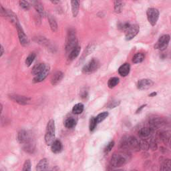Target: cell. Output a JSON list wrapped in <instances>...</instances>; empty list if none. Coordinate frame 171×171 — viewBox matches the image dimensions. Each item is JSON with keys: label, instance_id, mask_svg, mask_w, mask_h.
<instances>
[{"label": "cell", "instance_id": "6da1fadb", "mask_svg": "<svg viewBox=\"0 0 171 171\" xmlns=\"http://www.w3.org/2000/svg\"><path fill=\"white\" fill-rule=\"evenodd\" d=\"M130 159H131V155L129 151L123 150L113 154L110 160V164L111 167L114 168L120 167L128 163Z\"/></svg>", "mask_w": 171, "mask_h": 171}, {"label": "cell", "instance_id": "7a4b0ae2", "mask_svg": "<svg viewBox=\"0 0 171 171\" xmlns=\"http://www.w3.org/2000/svg\"><path fill=\"white\" fill-rule=\"evenodd\" d=\"M120 148L126 151H138L140 150V141L137 138L132 136H126L124 137L120 141Z\"/></svg>", "mask_w": 171, "mask_h": 171}, {"label": "cell", "instance_id": "3957f363", "mask_svg": "<svg viewBox=\"0 0 171 171\" xmlns=\"http://www.w3.org/2000/svg\"><path fill=\"white\" fill-rule=\"evenodd\" d=\"M44 139L48 146H51L54 141L56 140V126L55 122L53 119L49 120L47 124Z\"/></svg>", "mask_w": 171, "mask_h": 171}, {"label": "cell", "instance_id": "277c9868", "mask_svg": "<svg viewBox=\"0 0 171 171\" xmlns=\"http://www.w3.org/2000/svg\"><path fill=\"white\" fill-rule=\"evenodd\" d=\"M78 46V39L76 33L74 29H69L68 32L67 37L66 40V51L67 54H69L71 51Z\"/></svg>", "mask_w": 171, "mask_h": 171}, {"label": "cell", "instance_id": "5b68a950", "mask_svg": "<svg viewBox=\"0 0 171 171\" xmlns=\"http://www.w3.org/2000/svg\"><path fill=\"white\" fill-rule=\"evenodd\" d=\"M170 123L167 119H165L160 116H154L152 117L149 120V126H151L152 128L155 129L164 128L169 126Z\"/></svg>", "mask_w": 171, "mask_h": 171}, {"label": "cell", "instance_id": "8992f818", "mask_svg": "<svg viewBox=\"0 0 171 171\" xmlns=\"http://www.w3.org/2000/svg\"><path fill=\"white\" fill-rule=\"evenodd\" d=\"M100 68V62L97 59L93 58L87 63L82 68V72L84 74H91L96 72Z\"/></svg>", "mask_w": 171, "mask_h": 171}, {"label": "cell", "instance_id": "52a82bcc", "mask_svg": "<svg viewBox=\"0 0 171 171\" xmlns=\"http://www.w3.org/2000/svg\"><path fill=\"white\" fill-rule=\"evenodd\" d=\"M147 18L152 26H154L156 24L159 18V12L155 8H149L146 12Z\"/></svg>", "mask_w": 171, "mask_h": 171}, {"label": "cell", "instance_id": "ba28073f", "mask_svg": "<svg viewBox=\"0 0 171 171\" xmlns=\"http://www.w3.org/2000/svg\"><path fill=\"white\" fill-rule=\"evenodd\" d=\"M170 40V37L169 35L168 34L163 35V36L160 37V38L159 39L155 46H154V48L161 51L164 50L165 49L168 47V46H169Z\"/></svg>", "mask_w": 171, "mask_h": 171}, {"label": "cell", "instance_id": "9c48e42d", "mask_svg": "<svg viewBox=\"0 0 171 171\" xmlns=\"http://www.w3.org/2000/svg\"><path fill=\"white\" fill-rule=\"evenodd\" d=\"M140 30V27L137 24L130 25L129 28L125 32V38L127 41L132 40L138 34Z\"/></svg>", "mask_w": 171, "mask_h": 171}, {"label": "cell", "instance_id": "30bf717a", "mask_svg": "<svg viewBox=\"0 0 171 171\" xmlns=\"http://www.w3.org/2000/svg\"><path fill=\"white\" fill-rule=\"evenodd\" d=\"M32 140V138L29 134L28 131L25 130H21L18 133V140L21 145H26V144L30 142Z\"/></svg>", "mask_w": 171, "mask_h": 171}, {"label": "cell", "instance_id": "8fae6325", "mask_svg": "<svg viewBox=\"0 0 171 171\" xmlns=\"http://www.w3.org/2000/svg\"><path fill=\"white\" fill-rule=\"evenodd\" d=\"M16 29H17V30H18L19 40H20L21 45L23 46V47H27V46L29 45V42L28 37H27L25 32H24L23 31V28H21V25H19L16 27Z\"/></svg>", "mask_w": 171, "mask_h": 171}, {"label": "cell", "instance_id": "7c38bea8", "mask_svg": "<svg viewBox=\"0 0 171 171\" xmlns=\"http://www.w3.org/2000/svg\"><path fill=\"white\" fill-rule=\"evenodd\" d=\"M9 98L11 100H13V102L18 103V104L21 105L28 104L29 101H30V98H29L20 96V95L18 94H10L9 95Z\"/></svg>", "mask_w": 171, "mask_h": 171}, {"label": "cell", "instance_id": "4fadbf2b", "mask_svg": "<svg viewBox=\"0 0 171 171\" xmlns=\"http://www.w3.org/2000/svg\"><path fill=\"white\" fill-rule=\"evenodd\" d=\"M50 73V66L48 65H46V66L42 72H40L39 74L35 76L34 78V82L35 83H39L44 80L47 78L48 75Z\"/></svg>", "mask_w": 171, "mask_h": 171}, {"label": "cell", "instance_id": "5bb4252c", "mask_svg": "<svg viewBox=\"0 0 171 171\" xmlns=\"http://www.w3.org/2000/svg\"><path fill=\"white\" fill-rule=\"evenodd\" d=\"M154 84V82L150 79H142L138 81L137 84V88L140 90H147L150 88Z\"/></svg>", "mask_w": 171, "mask_h": 171}, {"label": "cell", "instance_id": "9a60e30c", "mask_svg": "<svg viewBox=\"0 0 171 171\" xmlns=\"http://www.w3.org/2000/svg\"><path fill=\"white\" fill-rule=\"evenodd\" d=\"M62 149H63V145H62L61 141L59 140H55L51 145V152L55 154L60 153L62 151Z\"/></svg>", "mask_w": 171, "mask_h": 171}, {"label": "cell", "instance_id": "2e32d148", "mask_svg": "<svg viewBox=\"0 0 171 171\" xmlns=\"http://www.w3.org/2000/svg\"><path fill=\"white\" fill-rule=\"evenodd\" d=\"M154 129L152 128L151 126H146L143 127V128H140L138 131V134L140 137L142 138H146L150 137V136L153 134Z\"/></svg>", "mask_w": 171, "mask_h": 171}, {"label": "cell", "instance_id": "e0dca14e", "mask_svg": "<svg viewBox=\"0 0 171 171\" xmlns=\"http://www.w3.org/2000/svg\"><path fill=\"white\" fill-rule=\"evenodd\" d=\"M64 78V74L61 71H57L55 72L51 78V84L53 86H56L61 82Z\"/></svg>", "mask_w": 171, "mask_h": 171}, {"label": "cell", "instance_id": "ac0fdd59", "mask_svg": "<svg viewBox=\"0 0 171 171\" xmlns=\"http://www.w3.org/2000/svg\"><path fill=\"white\" fill-rule=\"evenodd\" d=\"M130 66L128 63H125L122 65V66L119 68L118 69V73L121 76L125 77L128 76L130 73Z\"/></svg>", "mask_w": 171, "mask_h": 171}, {"label": "cell", "instance_id": "d6986e66", "mask_svg": "<svg viewBox=\"0 0 171 171\" xmlns=\"http://www.w3.org/2000/svg\"><path fill=\"white\" fill-rule=\"evenodd\" d=\"M7 18H9V20H10L11 22H12L13 25L15 26V28L18 26L20 25V22H19V20L14 13H13L12 11L11 10H7Z\"/></svg>", "mask_w": 171, "mask_h": 171}, {"label": "cell", "instance_id": "ffe728a7", "mask_svg": "<svg viewBox=\"0 0 171 171\" xmlns=\"http://www.w3.org/2000/svg\"><path fill=\"white\" fill-rule=\"evenodd\" d=\"M33 5L34 8L37 11V12L39 13V15L42 16V17L44 16L45 11L41 3H40L38 0H33Z\"/></svg>", "mask_w": 171, "mask_h": 171}, {"label": "cell", "instance_id": "44dd1931", "mask_svg": "<svg viewBox=\"0 0 171 171\" xmlns=\"http://www.w3.org/2000/svg\"><path fill=\"white\" fill-rule=\"evenodd\" d=\"M49 166V162L47 159H43L40 160V162L37 163L36 169V170H47Z\"/></svg>", "mask_w": 171, "mask_h": 171}, {"label": "cell", "instance_id": "7402d4cb", "mask_svg": "<svg viewBox=\"0 0 171 171\" xmlns=\"http://www.w3.org/2000/svg\"><path fill=\"white\" fill-rule=\"evenodd\" d=\"M80 51H81V47L78 46H76L74 49H73L71 51V52L68 54V60L72 61L74 60V59L76 58L77 57L79 56Z\"/></svg>", "mask_w": 171, "mask_h": 171}, {"label": "cell", "instance_id": "603a6c76", "mask_svg": "<svg viewBox=\"0 0 171 171\" xmlns=\"http://www.w3.org/2000/svg\"><path fill=\"white\" fill-rule=\"evenodd\" d=\"M71 5H72V12L74 17H76L78 12H79L80 4L78 2V0H71Z\"/></svg>", "mask_w": 171, "mask_h": 171}, {"label": "cell", "instance_id": "cb8c5ba5", "mask_svg": "<svg viewBox=\"0 0 171 171\" xmlns=\"http://www.w3.org/2000/svg\"><path fill=\"white\" fill-rule=\"evenodd\" d=\"M48 21H49V23H50V26L51 31H52L53 32H56L57 31H58V23H57L56 19L54 18L52 15H49Z\"/></svg>", "mask_w": 171, "mask_h": 171}, {"label": "cell", "instance_id": "d4e9b609", "mask_svg": "<svg viewBox=\"0 0 171 171\" xmlns=\"http://www.w3.org/2000/svg\"><path fill=\"white\" fill-rule=\"evenodd\" d=\"M76 124H77L76 120L72 117L67 118L64 122L65 126H66L67 128H69V129L74 128L76 125Z\"/></svg>", "mask_w": 171, "mask_h": 171}, {"label": "cell", "instance_id": "484cf974", "mask_svg": "<svg viewBox=\"0 0 171 171\" xmlns=\"http://www.w3.org/2000/svg\"><path fill=\"white\" fill-rule=\"evenodd\" d=\"M84 109V106L82 103H78L72 108V112L76 115L80 114L82 113Z\"/></svg>", "mask_w": 171, "mask_h": 171}, {"label": "cell", "instance_id": "4316f807", "mask_svg": "<svg viewBox=\"0 0 171 171\" xmlns=\"http://www.w3.org/2000/svg\"><path fill=\"white\" fill-rule=\"evenodd\" d=\"M46 65L47 64H43V63L36 64V66H34L33 69H32V74L36 76L37 74H39L40 72H42V70L45 68Z\"/></svg>", "mask_w": 171, "mask_h": 171}, {"label": "cell", "instance_id": "83f0119b", "mask_svg": "<svg viewBox=\"0 0 171 171\" xmlns=\"http://www.w3.org/2000/svg\"><path fill=\"white\" fill-rule=\"evenodd\" d=\"M145 59V55L142 53L136 54L132 58V62L134 64H139L143 62Z\"/></svg>", "mask_w": 171, "mask_h": 171}, {"label": "cell", "instance_id": "f1b7e54d", "mask_svg": "<svg viewBox=\"0 0 171 171\" xmlns=\"http://www.w3.org/2000/svg\"><path fill=\"white\" fill-rule=\"evenodd\" d=\"M119 82H120V80H119V78L117 77H113L110 78L108 82V88H114V87H116L118 84Z\"/></svg>", "mask_w": 171, "mask_h": 171}, {"label": "cell", "instance_id": "f546056e", "mask_svg": "<svg viewBox=\"0 0 171 171\" xmlns=\"http://www.w3.org/2000/svg\"><path fill=\"white\" fill-rule=\"evenodd\" d=\"M161 170H171V161L169 159H165L162 161L161 167Z\"/></svg>", "mask_w": 171, "mask_h": 171}, {"label": "cell", "instance_id": "4dcf8cb0", "mask_svg": "<svg viewBox=\"0 0 171 171\" xmlns=\"http://www.w3.org/2000/svg\"><path fill=\"white\" fill-rule=\"evenodd\" d=\"M123 10V0H114V11L116 13H120Z\"/></svg>", "mask_w": 171, "mask_h": 171}, {"label": "cell", "instance_id": "1f68e13d", "mask_svg": "<svg viewBox=\"0 0 171 171\" xmlns=\"http://www.w3.org/2000/svg\"><path fill=\"white\" fill-rule=\"evenodd\" d=\"M108 115H109V114H108V112H103L102 113L99 114L96 117L97 123L98 124L100 123L103 120H104L105 119L108 117Z\"/></svg>", "mask_w": 171, "mask_h": 171}, {"label": "cell", "instance_id": "d6a6232c", "mask_svg": "<svg viewBox=\"0 0 171 171\" xmlns=\"http://www.w3.org/2000/svg\"><path fill=\"white\" fill-rule=\"evenodd\" d=\"M36 56L34 53H32V54H29V55L27 57V58L26 59V66H28V67L30 66L34 62L35 58H36Z\"/></svg>", "mask_w": 171, "mask_h": 171}, {"label": "cell", "instance_id": "836d02e7", "mask_svg": "<svg viewBox=\"0 0 171 171\" xmlns=\"http://www.w3.org/2000/svg\"><path fill=\"white\" fill-rule=\"evenodd\" d=\"M97 122H96V117H92L90 120V126L89 128L90 131H94V129L96 128V125H97Z\"/></svg>", "mask_w": 171, "mask_h": 171}, {"label": "cell", "instance_id": "e575fe53", "mask_svg": "<svg viewBox=\"0 0 171 171\" xmlns=\"http://www.w3.org/2000/svg\"><path fill=\"white\" fill-rule=\"evenodd\" d=\"M140 145L141 149H143V150H148L149 148H150V144L146 140H140Z\"/></svg>", "mask_w": 171, "mask_h": 171}, {"label": "cell", "instance_id": "d590c367", "mask_svg": "<svg viewBox=\"0 0 171 171\" xmlns=\"http://www.w3.org/2000/svg\"><path fill=\"white\" fill-rule=\"evenodd\" d=\"M20 5L21 8L25 10H29L30 9V4L26 0H20Z\"/></svg>", "mask_w": 171, "mask_h": 171}, {"label": "cell", "instance_id": "8d00e7d4", "mask_svg": "<svg viewBox=\"0 0 171 171\" xmlns=\"http://www.w3.org/2000/svg\"><path fill=\"white\" fill-rule=\"evenodd\" d=\"M36 39H37V42L40 43V44H42V46H49V45H50V43H49L48 42V40H46L44 37H36Z\"/></svg>", "mask_w": 171, "mask_h": 171}, {"label": "cell", "instance_id": "74e56055", "mask_svg": "<svg viewBox=\"0 0 171 171\" xmlns=\"http://www.w3.org/2000/svg\"><path fill=\"white\" fill-rule=\"evenodd\" d=\"M114 146V141H111L108 144L107 146H106V148H104V153L105 154H108L112 150V149L113 148Z\"/></svg>", "mask_w": 171, "mask_h": 171}, {"label": "cell", "instance_id": "f35d334b", "mask_svg": "<svg viewBox=\"0 0 171 171\" xmlns=\"http://www.w3.org/2000/svg\"><path fill=\"white\" fill-rule=\"evenodd\" d=\"M23 171H30L31 170V162L29 160H26L23 164V167L22 169Z\"/></svg>", "mask_w": 171, "mask_h": 171}, {"label": "cell", "instance_id": "ab89813d", "mask_svg": "<svg viewBox=\"0 0 171 171\" xmlns=\"http://www.w3.org/2000/svg\"><path fill=\"white\" fill-rule=\"evenodd\" d=\"M119 104H120V102L113 101L112 102H111L109 105H108V108H115V107L117 106H118Z\"/></svg>", "mask_w": 171, "mask_h": 171}, {"label": "cell", "instance_id": "60d3db41", "mask_svg": "<svg viewBox=\"0 0 171 171\" xmlns=\"http://www.w3.org/2000/svg\"><path fill=\"white\" fill-rule=\"evenodd\" d=\"M146 106V104H145V105H142V106H141L140 108H138V110H137V114L138 113H140L141 112V110H142L144 108H145V106Z\"/></svg>", "mask_w": 171, "mask_h": 171}, {"label": "cell", "instance_id": "b9f144b4", "mask_svg": "<svg viewBox=\"0 0 171 171\" xmlns=\"http://www.w3.org/2000/svg\"><path fill=\"white\" fill-rule=\"evenodd\" d=\"M4 47H3V46L1 45V55H0V57H2V56L4 55Z\"/></svg>", "mask_w": 171, "mask_h": 171}, {"label": "cell", "instance_id": "7bdbcfd3", "mask_svg": "<svg viewBox=\"0 0 171 171\" xmlns=\"http://www.w3.org/2000/svg\"><path fill=\"white\" fill-rule=\"evenodd\" d=\"M50 1L54 4H58L59 3V0H50Z\"/></svg>", "mask_w": 171, "mask_h": 171}, {"label": "cell", "instance_id": "ee69618b", "mask_svg": "<svg viewBox=\"0 0 171 171\" xmlns=\"http://www.w3.org/2000/svg\"><path fill=\"white\" fill-rule=\"evenodd\" d=\"M157 95V93L156 92H153V93H151L150 94H149V96L150 97H154V96H155Z\"/></svg>", "mask_w": 171, "mask_h": 171}]
</instances>
